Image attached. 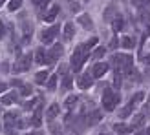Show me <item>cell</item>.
<instances>
[{"mask_svg": "<svg viewBox=\"0 0 150 135\" xmlns=\"http://www.w3.org/2000/svg\"><path fill=\"white\" fill-rule=\"evenodd\" d=\"M137 135H150V126H148L146 130H141V131H139Z\"/></svg>", "mask_w": 150, "mask_h": 135, "instance_id": "38", "label": "cell"}, {"mask_svg": "<svg viewBox=\"0 0 150 135\" xmlns=\"http://www.w3.org/2000/svg\"><path fill=\"white\" fill-rule=\"evenodd\" d=\"M145 121V113H137L136 117L132 119V124H130V130H136L137 126H141V122Z\"/></svg>", "mask_w": 150, "mask_h": 135, "instance_id": "21", "label": "cell"}, {"mask_svg": "<svg viewBox=\"0 0 150 135\" xmlns=\"http://www.w3.org/2000/svg\"><path fill=\"white\" fill-rule=\"evenodd\" d=\"M92 77H93L92 73H82L81 77L77 79V86H79L81 89H88L90 86L93 84V79H92Z\"/></svg>", "mask_w": 150, "mask_h": 135, "instance_id": "8", "label": "cell"}, {"mask_svg": "<svg viewBox=\"0 0 150 135\" xmlns=\"http://www.w3.org/2000/svg\"><path fill=\"white\" fill-rule=\"evenodd\" d=\"M146 110H150V97H148V102H146V106H145Z\"/></svg>", "mask_w": 150, "mask_h": 135, "instance_id": "40", "label": "cell"}, {"mask_svg": "<svg viewBox=\"0 0 150 135\" xmlns=\"http://www.w3.org/2000/svg\"><path fill=\"white\" fill-rule=\"evenodd\" d=\"M150 2V0H132V4L137 7V9H141V7H145L146 4Z\"/></svg>", "mask_w": 150, "mask_h": 135, "instance_id": "32", "label": "cell"}, {"mask_svg": "<svg viewBox=\"0 0 150 135\" xmlns=\"http://www.w3.org/2000/svg\"><path fill=\"white\" fill-rule=\"evenodd\" d=\"M108 71V64H104V62H97V64H93V70H92V75L95 79H99V77H103L104 73Z\"/></svg>", "mask_w": 150, "mask_h": 135, "instance_id": "9", "label": "cell"}, {"mask_svg": "<svg viewBox=\"0 0 150 135\" xmlns=\"http://www.w3.org/2000/svg\"><path fill=\"white\" fill-rule=\"evenodd\" d=\"M62 53H64V48L61 46V44H53V46H51V49H48L46 64H53V62H57V58H61Z\"/></svg>", "mask_w": 150, "mask_h": 135, "instance_id": "6", "label": "cell"}, {"mask_svg": "<svg viewBox=\"0 0 150 135\" xmlns=\"http://www.w3.org/2000/svg\"><path fill=\"white\" fill-rule=\"evenodd\" d=\"M0 2H4V0H0Z\"/></svg>", "mask_w": 150, "mask_h": 135, "instance_id": "46", "label": "cell"}, {"mask_svg": "<svg viewBox=\"0 0 150 135\" xmlns=\"http://www.w3.org/2000/svg\"><path fill=\"white\" fill-rule=\"evenodd\" d=\"M115 131L119 133H126V131H132L130 126H125V124H115Z\"/></svg>", "mask_w": 150, "mask_h": 135, "instance_id": "31", "label": "cell"}, {"mask_svg": "<svg viewBox=\"0 0 150 135\" xmlns=\"http://www.w3.org/2000/svg\"><path fill=\"white\" fill-rule=\"evenodd\" d=\"M141 101H143V93H136V95H134V99L128 102V104H126V106L121 110V111H119V117H121V119H126V117H128L130 113H132V111L134 110H136V106H137V104L141 102Z\"/></svg>", "mask_w": 150, "mask_h": 135, "instance_id": "5", "label": "cell"}, {"mask_svg": "<svg viewBox=\"0 0 150 135\" xmlns=\"http://www.w3.org/2000/svg\"><path fill=\"white\" fill-rule=\"evenodd\" d=\"M35 102H37V99H33V101H29V102H26V104H24V110H31Z\"/></svg>", "mask_w": 150, "mask_h": 135, "instance_id": "36", "label": "cell"}, {"mask_svg": "<svg viewBox=\"0 0 150 135\" xmlns=\"http://www.w3.org/2000/svg\"><path fill=\"white\" fill-rule=\"evenodd\" d=\"M57 113H59V104L53 102V104H51V106L48 108V111H46V119H48V122L53 121V119L57 117Z\"/></svg>", "mask_w": 150, "mask_h": 135, "instance_id": "17", "label": "cell"}, {"mask_svg": "<svg viewBox=\"0 0 150 135\" xmlns=\"http://www.w3.org/2000/svg\"><path fill=\"white\" fill-rule=\"evenodd\" d=\"M33 58H35V57H33L31 53H26V55L18 57V60L13 64V73H22V71H28L29 68H31Z\"/></svg>", "mask_w": 150, "mask_h": 135, "instance_id": "4", "label": "cell"}, {"mask_svg": "<svg viewBox=\"0 0 150 135\" xmlns=\"http://www.w3.org/2000/svg\"><path fill=\"white\" fill-rule=\"evenodd\" d=\"M31 33H33V26L28 20H22V37H24V42L31 40Z\"/></svg>", "mask_w": 150, "mask_h": 135, "instance_id": "10", "label": "cell"}, {"mask_svg": "<svg viewBox=\"0 0 150 135\" xmlns=\"http://www.w3.org/2000/svg\"><path fill=\"white\" fill-rule=\"evenodd\" d=\"M2 37H4V24L0 22V39H2Z\"/></svg>", "mask_w": 150, "mask_h": 135, "instance_id": "39", "label": "cell"}, {"mask_svg": "<svg viewBox=\"0 0 150 135\" xmlns=\"http://www.w3.org/2000/svg\"><path fill=\"white\" fill-rule=\"evenodd\" d=\"M46 58H48V51H44V48H39L35 51V62L37 64H46Z\"/></svg>", "mask_w": 150, "mask_h": 135, "instance_id": "16", "label": "cell"}, {"mask_svg": "<svg viewBox=\"0 0 150 135\" xmlns=\"http://www.w3.org/2000/svg\"><path fill=\"white\" fill-rule=\"evenodd\" d=\"M59 35V26H51L48 29H44L42 35H40V40L44 44H50V42H53L55 40V37Z\"/></svg>", "mask_w": 150, "mask_h": 135, "instance_id": "7", "label": "cell"}, {"mask_svg": "<svg viewBox=\"0 0 150 135\" xmlns=\"http://www.w3.org/2000/svg\"><path fill=\"white\" fill-rule=\"evenodd\" d=\"M40 119H42V106H37L35 113H33V119H31V124L35 126V128L40 126Z\"/></svg>", "mask_w": 150, "mask_h": 135, "instance_id": "18", "label": "cell"}, {"mask_svg": "<svg viewBox=\"0 0 150 135\" xmlns=\"http://www.w3.org/2000/svg\"><path fill=\"white\" fill-rule=\"evenodd\" d=\"M119 101H121V97H119L117 93H114L112 89H104V93H103V108L106 111H114L115 106L119 104Z\"/></svg>", "mask_w": 150, "mask_h": 135, "instance_id": "3", "label": "cell"}, {"mask_svg": "<svg viewBox=\"0 0 150 135\" xmlns=\"http://www.w3.org/2000/svg\"><path fill=\"white\" fill-rule=\"evenodd\" d=\"M0 4H2V2H0Z\"/></svg>", "mask_w": 150, "mask_h": 135, "instance_id": "47", "label": "cell"}, {"mask_svg": "<svg viewBox=\"0 0 150 135\" xmlns=\"http://www.w3.org/2000/svg\"><path fill=\"white\" fill-rule=\"evenodd\" d=\"M99 135H106V133H99Z\"/></svg>", "mask_w": 150, "mask_h": 135, "instance_id": "45", "label": "cell"}, {"mask_svg": "<svg viewBox=\"0 0 150 135\" xmlns=\"http://www.w3.org/2000/svg\"><path fill=\"white\" fill-rule=\"evenodd\" d=\"M73 35H75V27H73L71 22H68V24L64 26V29H62V37H64V40H71Z\"/></svg>", "mask_w": 150, "mask_h": 135, "instance_id": "15", "label": "cell"}, {"mask_svg": "<svg viewBox=\"0 0 150 135\" xmlns=\"http://www.w3.org/2000/svg\"><path fill=\"white\" fill-rule=\"evenodd\" d=\"M48 77H50V73H48L46 70H44V71H39V73L35 75V82H37V84H44V82L48 80Z\"/></svg>", "mask_w": 150, "mask_h": 135, "instance_id": "22", "label": "cell"}, {"mask_svg": "<svg viewBox=\"0 0 150 135\" xmlns=\"http://www.w3.org/2000/svg\"><path fill=\"white\" fill-rule=\"evenodd\" d=\"M123 26H125L123 17H121V15H117V17L112 20V27H114V31L117 33V31H121V29H123Z\"/></svg>", "mask_w": 150, "mask_h": 135, "instance_id": "19", "label": "cell"}, {"mask_svg": "<svg viewBox=\"0 0 150 135\" xmlns=\"http://www.w3.org/2000/svg\"><path fill=\"white\" fill-rule=\"evenodd\" d=\"M31 2H33V6H37V7H46L51 0H31Z\"/></svg>", "mask_w": 150, "mask_h": 135, "instance_id": "33", "label": "cell"}, {"mask_svg": "<svg viewBox=\"0 0 150 135\" xmlns=\"http://www.w3.org/2000/svg\"><path fill=\"white\" fill-rule=\"evenodd\" d=\"M57 15H59V6H51L50 9L44 13V20H46V22H53L57 18Z\"/></svg>", "mask_w": 150, "mask_h": 135, "instance_id": "13", "label": "cell"}, {"mask_svg": "<svg viewBox=\"0 0 150 135\" xmlns=\"http://www.w3.org/2000/svg\"><path fill=\"white\" fill-rule=\"evenodd\" d=\"M79 24H81L82 27H86V29H93L92 17H90V15H86V13H82L81 17H79Z\"/></svg>", "mask_w": 150, "mask_h": 135, "instance_id": "14", "label": "cell"}, {"mask_svg": "<svg viewBox=\"0 0 150 135\" xmlns=\"http://www.w3.org/2000/svg\"><path fill=\"white\" fill-rule=\"evenodd\" d=\"M62 89H64V91H66V89H70L71 88V84H73V79L70 77V75L68 73H66V75H62Z\"/></svg>", "mask_w": 150, "mask_h": 135, "instance_id": "25", "label": "cell"}, {"mask_svg": "<svg viewBox=\"0 0 150 135\" xmlns=\"http://www.w3.org/2000/svg\"><path fill=\"white\" fill-rule=\"evenodd\" d=\"M17 128H26V121L18 119V121H17Z\"/></svg>", "mask_w": 150, "mask_h": 135, "instance_id": "37", "label": "cell"}, {"mask_svg": "<svg viewBox=\"0 0 150 135\" xmlns=\"http://www.w3.org/2000/svg\"><path fill=\"white\" fill-rule=\"evenodd\" d=\"M4 121H6V126H13L15 121H17V113H15V111H7L4 115Z\"/></svg>", "mask_w": 150, "mask_h": 135, "instance_id": "23", "label": "cell"}, {"mask_svg": "<svg viewBox=\"0 0 150 135\" xmlns=\"http://www.w3.org/2000/svg\"><path fill=\"white\" fill-rule=\"evenodd\" d=\"M20 6H22V0H9V6H7V9H9V11H17Z\"/></svg>", "mask_w": 150, "mask_h": 135, "instance_id": "30", "label": "cell"}, {"mask_svg": "<svg viewBox=\"0 0 150 135\" xmlns=\"http://www.w3.org/2000/svg\"><path fill=\"white\" fill-rule=\"evenodd\" d=\"M18 95H20V91H9V93L0 97V102L2 104H13V102L18 101Z\"/></svg>", "mask_w": 150, "mask_h": 135, "instance_id": "11", "label": "cell"}, {"mask_svg": "<svg viewBox=\"0 0 150 135\" xmlns=\"http://www.w3.org/2000/svg\"><path fill=\"white\" fill-rule=\"evenodd\" d=\"M18 88H20L18 91H20L22 97H29V95L33 93V91H31V86H29V84H24V82H20V86H18Z\"/></svg>", "mask_w": 150, "mask_h": 135, "instance_id": "24", "label": "cell"}, {"mask_svg": "<svg viewBox=\"0 0 150 135\" xmlns=\"http://www.w3.org/2000/svg\"><path fill=\"white\" fill-rule=\"evenodd\" d=\"M101 111L99 110H95V111H92V113H90V115H86V124L88 126H95L97 122H99L101 121Z\"/></svg>", "mask_w": 150, "mask_h": 135, "instance_id": "12", "label": "cell"}, {"mask_svg": "<svg viewBox=\"0 0 150 135\" xmlns=\"http://www.w3.org/2000/svg\"><path fill=\"white\" fill-rule=\"evenodd\" d=\"M146 24H148V29H146V31H148V33H150V20H148V22H146Z\"/></svg>", "mask_w": 150, "mask_h": 135, "instance_id": "43", "label": "cell"}, {"mask_svg": "<svg viewBox=\"0 0 150 135\" xmlns=\"http://www.w3.org/2000/svg\"><path fill=\"white\" fill-rule=\"evenodd\" d=\"M50 133H51V135H62V128H61L57 122L51 121V122H50Z\"/></svg>", "mask_w": 150, "mask_h": 135, "instance_id": "26", "label": "cell"}, {"mask_svg": "<svg viewBox=\"0 0 150 135\" xmlns=\"http://www.w3.org/2000/svg\"><path fill=\"white\" fill-rule=\"evenodd\" d=\"M119 135H126V133H119Z\"/></svg>", "mask_w": 150, "mask_h": 135, "instance_id": "44", "label": "cell"}, {"mask_svg": "<svg viewBox=\"0 0 150 135\" xmlns=\"http://www.w3.org/2000/svg\"><path fill=\"white\" fill-rule=\"evenodd\" d=\"M115 17H117V9H115L114 6H110L108 9L104 11V20H106V22H112V20H114Z\"/></svg>", "mask_w": 150, "mask_h": 135, "instance_id": "20", "label": "cell"}, {"mask_svg": "<svg viewBox=\"0 0 150 135\" xmlns=\"http://www.w3.org/2000/svg\"><path fill=\"white\" fill-rule=\"evenodd\" d=\"M88 53H90V48H88V44H81V46H77L75 48V51H73V55H71V71H75L77 73L81 68H82V64H84V60L88 58Z\"/></svg>", "mask_w": 150, "mask_h": 135, "instance_id": "1", "label": "cell"}, {"mask_svg": "<svg viewBox=\"0 0 150 135\" xmlns=\"http://www.w3.org/2000/svg\"><path fill=\"white\" fill-rule=\"evenodd\" d=\"M4 89H6V86L2 84V82H0V91H4Z\"/></svg>", "mask_w": 150, "mask_h": 135, "instance_id": "41", "label": "cell"}, {"mask_svg": "<svg viewBox=\"0 0 150 135\" xmlns=\"http://www.w3.org/2000/svg\"><path fill=\"white\" fill-rule=\"evenodd\" d=\"M112 62H114V66H115V70H119L121 73H125V75H128L132 70H134V58H132V55H126V53H115L114 57H112Z\"/></svg>", "mask_w": 150, "mask_h": 135, "instance_id": "2", "label": "cell"}, {"mask_svg": "<svg viewBox=\"0 0 150 135\" xmlns=\"http://www.w3.org/2000/svg\"><path fill=\"white\" fill-rule=\"evenodd\" d=\"M121 46L123 48H134L136 46V39H134V37H125L121 40Z\"/></svg>", "mask_w": 150, "mask_h": 135, "instance_id": "27", "label": "cell"}, {"mask_svg": "<svg viewBox=\"0 0 150 135\" xmlns=\"http://www.w3.org/2000/svg\"><path fill=\"white\" fill-rule=\"evenodd\" d=\"M145 62H146V64H150V55H148V57L145 58Z\"/></svg>", "mask_w": 150, "mask_h": 135, "instance_id": "42", "label": "cell"}, {"mask_svg": "<svg viewBox=\"0 0 150 135\" xmlns=\"http://www.w3.org/2000/svg\"><path fill=\"white\" fill-rule=\"evenodd\" d=\"M117 44H119V40H117V37H114V39L110 40V49H115V48H117Z\"/></svg>", "mask_w": 150, "mask_h": 135, "instance_id": "35", "label": "cell"}, {"mask_svg": "<svg viewBox=\"0 0 150 135\" xmlns=\"http://www.w3.org/2000/svg\"><path fill=\"white\" fill-rule=\"evenodd\" d=\"M104 53H106V49H104V48H95L92 58H93V60H99V58H103V57H104Z\"/></svg>", "mask_w": 150, "mask_h": 135, "instance_id": "29", "label": "cell"}, {"mask_svg": "<svg viewBox=\"0 0 150 135\" xmlns=\"http://www.w3.org/2000/svg\"><path fill=\"white\" fill-rule=\"evenodd\" d=\"M57 79H59V75H55V77H51V79L48 80V88H50V89H55V86H57Z\"/></svg>", "mask_w": 150, "mask_h": 135, "instance_id": "34", "label": "cell"}, {"mask_svg": "<svg viewBox=\"0 0 150 135\" xmlns=\"http://www.w3.org/2000/svg\"><path fill=\"white\" fill-rule=\"evenodd\" d=\"M75 102H77V95H70L68 99L64 101V108H66V110H71V106H73Z\"/></svg>", "mask_w": 150, "mask_h": 135, "instance_id": "28", "label": "cell"}]
</instances>
